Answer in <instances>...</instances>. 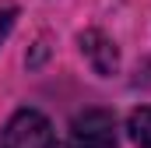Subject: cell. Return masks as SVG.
Returning <instances> with one entry per match:
<instances>
[{"label": "cell", "instance_id": "6da1fadb", "mask_svg": "<svg viewBox=\"0 0 151 148\" xmlns=\"http://www.w3.org/2000/svg\"><path fill=\"white\" fill-rule=\"evenodd\" d=\"M0 148H53V127L35 110H18L0 131Z\"/></svg>", "mask_w": 151, "mask_h": 148}, {"label": "cell", "instance_id": "7a4b0ae2", "mask_svg": "<svg viewBox=\"0 0 151 148\" xmlns=\"http://www.w3.org/2000/svg\"><path fill=\"white\" fill-rule=\"evenodd\" d=\"M67 148H116V116L109 110H84L70 123Z\"/></svg>", "mask_w": 151, "mask_h": 148}, {"label": "cell", "instance_id": "3957f363", "mask_svg": "<svg viewBox=\"0 0 151 148\" xmlns=\"http://www.w3.org/2000/svg\"><path fill=\"white\" fill-rule=\"evenodd\" d=\"M81 49H84V57L91 60V67L99 74H113L116 64H119V53H116V46L109 42V39L102 36V32H84L81 36Z\"/></svg>", "mask_w": 151, "mask_h": 148}, {"label": "cell", "instance_id": "277c9868", "mask_svg": "<svg viewBox=\"0 0 151 148\" xmlns=\"http://www.w3.org/2000/svg\"><path fill=\"white\" fill-rule=\"evenodd\" d=\"M127 131H130V138H134L137 148H151V106H141V110L130 113Z\"/></svg>", "mask_w": 151, "mask_h": 148}, {"label": "cell", "instance_id": "5b68a950", "mask_svg": "<svg viewBox=\"0 0 151 148\" xmlns=\"http://www.w3.org/2000/svg\"><path fill=\"white\" fill-rule=\"evenodd\" d=\"M14 18H18V7H14L11 0H0V42L11 36V28H14Z\"/></svg>", "mask_w": 151, "mask_h": 148}]
</instances>
